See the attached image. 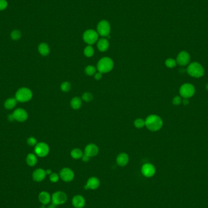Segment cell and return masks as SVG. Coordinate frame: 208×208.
<instances>
[{
	"instance_id": "obj_20",
	"label": "cell",
	"mask_w": 208,
	"mask_h": 208,
	"mask_svg": "<svg viewBox=\"0 0 208 208\" xmlns=\"http://www.w3.org/2000/svg\"><path fill=\"white\" fill-rule=\"evenodd\" d=\"M110 43L107 39L105 38H102L98 41L97 46L98 50L101 52H105L109 48Z\"/></svg>"
},
{
	"instance_id": "obj_1",
	"label": "cell",
	"mask_w": 208,
	"mask_h": 208,
	"mask_svg": "<svg viewBox=\"0 0 208 208\" xmlns=\"http://www.w3.org/2000/svg\"><path fill=\"white\" fill-rule=\"evenodd\" d=\"M163 124L161 118L155 114H151L145 120V126L150 131H156L161 129Z\"/></svg>"
},
{
	"instance_id": "obj_9",
	"label": "cell",
	"mask_w": 208,
	"mask_h": 208,
	"mask_svg": "<svg viewBox=\"0 0 208 208\" xmlns=\"http://www.w3.org/2000/svg\"><path fill=\"white\" fill-rule=\"evenodd\" d=\"M195 91V87L190 83L183 84L180 89V95L185 99L191 98L194 94Z\"/></svg>"
},
{
	"instance_id": "obj_22",
	"label": "cell",
	"mask_w": 208,
	"mask_h": 208,
	"mask_svg": "<svg viewBox=\"0 0 208 208\" xmlns=\"http://www.w3.org/2000/svg\"><path fill=\"white\" fill-rule=\"evenodd\" d=\"M26 161L29 166L34 167L37 164L38 159L36 155L34 154H29L26 156Z\"/></svg>"
},
{
	"instance_id": "obj_11",
	"label": "cell",
	"mask_w": 208,
	"mask_h": 208,
	"mask_svg": "<svg viewBox=\"0 0 208 208\" xmlns=\"http://www.w3.org/2000/svg\"><path fill=\"white\" fill-rule=\"evenodd\" d=\"M12 115L14 116V120L23 122H25L28 118V114L27 112L24 108H19L16 109L12 113Z\"/></svg>"
},
{
	"instance_id": "obj_21",
	"label": "cell",
	"mask_w": 208,
	"mask_h": 208,
	"mask_svg": "<svg viewBox=\"0 0 208 208\" xmlns=\"http://www.w3.org/2000/svg\"><path fill=\"white\" fill-rule=\"evenodd\" d=\"M38 50L39 53L43 56L48 55L50 52V49L48 44L46 43H42L38 45Z\"/></svg>"
},
{
	"instance_id": "obj_15",
	"label": "cell",
	"mask_w": 208,
	"mask_h": 208,
	"mask_svg": "<svg viewBox=\"0 0 208 208\" xmlns=\"http://www.w3.org/2000/svg\"><path fill=\"white\" fill-rule=\"evenodd\" d=\"M99 148L96 144H90L85 147L84 154L91 158L96 156L99 153Z\"/></svg>"
},
{
	"instance_id": "obj_18",
	"label": "cell",
	"mask_w": 208,
	"mask_h": 208,
	"mask_svg": "<svg viewBox=\"0 0 208 208\" xmlns=\"http://www.w3.org/2000/svg\"><path fill=\"white\" fill-rule=\"evenodd\" d=\"M38 200L42 205H48L51 202V196L46 191L41 192L38 195Z\"/></svg>"
},
{
	"instance_id": "obj_42",
	"label": "cell",
	"mask_w": 208,
	"mask_h": 208,
	"mask_svg": "<svg viewBox=\"0 0 208 208\" xmlns=\"http://www.w3.org/2000/svg\"><path fill=\"white\" fill-rule=\"evenodd\" d=\"M206 89L208 90V83L207 84V85H206Z\"/></svg>"
},
{
	"instance_id": "obj_8",
	"label": "cell",
	"mask_w": 208,
	"mask_h": 208,
	"mask_svg": "<svg viewBox=\"0 0 208 208\" xmlns=\"http://www.w3.org/2000/svg\"><path fill=\"white\" fill-rule=\"evenodd\" d=\"M111 27L109 22L106 20H101L97 26V32L102 37H108L110 33Z\"/></svg>"
},
{
	"instance_id": "obj_26",
	"label": "cell",
	"mask_w": 208,
	"mask_h": 208,
	"mask_svg": "<svg viewBox=\"0 0 208 208\" xmlns=\"http://www.w3.org/2000/svg\"><path fill=\"white\" fill-rule=\"evenodd\" d=\"M83 54L87 57H91L94 54V48H93V46L91 45H88L84 49Z\"/></svg>"
},
{
	"instance_id": "obj_10",
	"label": "cell",
	"mask_w": 208,
	"mask_h": 208,
	"mask_svg": "<svg viewBox=\"0 0 208 208\" xmlns=\"http://www.w3.org/2000/svg\"><path fill=\"white\" fill-rule=\"evenodd\" d=\"M60 178L65 182H70L74 178V173L70 168L65 167L62 169L60 172Z\"/></svg>"
},
{
	"instance_id": "obj_6",
	"label": "cell",
	"mask_w": 208,
	"mask_h": 208,
	"mask_svg": "<svg viewBox=\"0 0 208 208\" xmlns=\"http://www.w3.org/2000/svg\"><path fill=\"white\" fill-rule=\"evenodd\" d=\"M67 200V195L63 191H57L54 192L51 196L52 203L55 206L62 205L65 203Z\"/></svg>"
},
{
	"instance_id": "obj_32",
	"label": "cell",
	"mask_w": 208,
	"mask_h": 208,
	"mask_svg": "<svg viewBox=\"0 0 208 208\" xmlns=\"http://www.w3.org/2000/svg\"><path fill=\"white\" fill-rule=\"evenodd\" d=\"M82 99L86 102H91L93 99V94L91 93H85L83 94L82 95Z\"/></svg>"
},
{
	"instance_id": "obj_19",
	"label": "cell",
	"mask_w": 208,
	"mask_h": 208,
	"mask_svg": "<svg viewBox=\"0 0 208 208\" xmlns=\"http://www.w3.org/2000/svg\"><path fill=\"white\" fill-rule=\"evenodd\" d=\"M129 161V156L126 153H121L118 155L116 158L118 165L121 167L126 166Z\"/></svg>"
},
{
	"instance_id": "obj_4",
	"label": "cell",
	"mask_w": 208,
	"mask_h": 208,
	"mask_svg": "<svg viewBox=\"0 0 208 208\" xmlns=\"http://www.w3.org/2000/svg\"><path fill=\"white\" fill-rule=\"evenodd\" d=\"M187 72L190 76L199 78L203 76L205 71L203 66L200 63L197 62H193L188 66Z\"/></svg>"
},
{
	"instance_id": "obj_2",
	"label": "cell",
	"mask_w": 208,
	"mask_h": 208,
	"mask_svg": "<svg viewBox=\"0 0 208 208\" xmlns=\"http://www.w3.org/2000/svg\"><path fill=\"white\" fill-rule=\"evenodd\" d=\"M114 67V62L110 57H103L99 60L97 65L99 72L101 73H107L110 72Z\"/></svg>"
},
{
	"instance_id": "obj_33",
	"label": "cell",
	"mask_w": 208,
	"mask_h": 208,
	"mask_svg": "<svg viewBox=\"0 0 208 208\" xmlns=\"http://www.w3.org/2000/svg\"><path fill=\"white\" fill-rule=\"evenodd\" d=\"M27 143L30 146H35L38 142L34 137H29L27 139Z\"/></svg>"
},
{
	"instance_id": "obj_7",
	"label": "cell",
	"mask_w": 208,
	"mask_h": 208,
	"mask_svg": "<svg viewBox=\"0 0 208 208\" xmlns=\"http://www.w3.org/2000/svg\"><path fill=\"white\" fill-rule=\"evenodd\" d=\"M34 151L37 156L43 158L48 155L50 152V147L46 142H38L35 146Z\"/></svg>"
},
{
	"instance_id": "obj_30",
	"label": "cell",
	"mask_w": 208,
	"mask_h": 208,
	"mask_svg": "<svg viewBox=\"0 0 208 208\" xmlns=\"http://www.w3.org/2000/svg\"><path fill=\"white\" fill-rule=\"evenodd\" d=\"M60 88L62 91L68 92L70 91L71 88V83H69L68 82H64L62 83Z\"/></svg>"
},
{
	"instance_id": "obj_12",
	"label": "cell",
	"mask_w": 208,
	"mask_h": 208,
	"mask_svg": "<svg viewBox=\"0 0 208 208\" xmlns=\"http://www.w3.org/2000/svg\"><path fill=\"white\" fill-rule=\"evenodd\" d=\"M155 172L156 169L155 166L150 163H146L141 167L142 174L147 178L153 177L155 174Z\"/></svg>"
},
{
	"instance_id": "obj_41",
	"label": "cell",
	"mask_w": 208,
	"mask_h": 208,
	"mask_svg": "<svg viewBox=\"0 0 208 208\" xmlns=\"http://www.w3.org/2000/svg\"><path fill=\"white\" fill-rule=\"evenodd\" d=\"M183 103H184V104H185V105H187V104H188V103H189V101L187 99H184V101H183Z\"/></svg>"
},
{
	"instance_id": "obj_39",
	"label": "cell",
	"mask_w": 208,
	"mask_h": 208,
	"mask_svg": "<svg viewBox=\"0 0 208 208\" xmlns=\"http://www.w3.org/2000/svg\"><path fill=\"white\" fill-rule=\"evenodd\" d=\"M46 175H50L52 173V170L51 169H47L46 170Z\"/></svg>"
},
{
	"instance_id": "obj_14",
	"label": "cell",
	"mask_w": 208,
	"mask_h": 208,
	"mask_svg": "<svg viewBox=\"0 0 208 208\" xmlns=\"http://www.w3.org/2000/svg\"><path fill=\"white\" fill-rule=\"evenodd\" d=\"M101 182L99 180L94 177L90 178L88 180L86 184L84 186V189L86 190L90 189V190H95L97 189L99 186H100Z\"/></svg>"
},
{
	"instance_id": "obj_36",
	"label": "cell",
	"mask_w": 208,
	"mask_h": 208,
	"mask_svg": "<svg viewBox=\"0 0 208 208\" xmlns=\"http://www.w3.org/2000/svg\"><path fill=\"white\" fill-rule=\"evenodd\" d=\"M172 102L174 105H178L182 103V99L179 96H176L173 99Z\"/></svg>"
},
{
	"instance_id": "obj_28",
	"label": "cell",
	"mask_w": 208,
	"mask_h": 208,
	"mask_svg": "<svg viewBox=\"0 0 208 208\" xmlns=\"http://www.w3.org/2000/svg\"><path fill=\"white\" fill-rule=\"evenodd\" d=\"M10 37L13 40H18L22 37L21 32L18 30H14L11 32Z\"/></svg>"
},
{
	"instance_id": "obj_23",
	"label": "cell",
	"mask_w": 208,
	"mask_h": 208,
	"mask_svg": "<svg viewBox=\"0 0 208 208\" xmlns=\"http://www.w3.org/2000/svg\"><path fill=\"white\" fill-rule=\"evenodd\" d=\"M17 101L15 98H10L6 100L4 102V106L7 110H12L15 107L17 104Z\"/></svg>"
},
{
	"instance_id": "obj_29",
	"label": "cell",
	"mask_w": 208,
	"mask_h": 208,
	"mask_svg": "<svg viewBox=\"0 0 208 208\" xmlns=\"http://www.w3.org/2000/svg\"><path fill=\"white\" fill-rule=\"evenodd\" d=\"M134 125L137 129H141L145 126V121L141 118L136 119L134 122Z\"/></svg>"
},
{
	"instance_id": "obj_37",
	"label": "cell",
	"mask_w": 208,
	"mask_h": 208,
	"mask_svg": "<svg viewBox=\"0 0 208 208\" xmlns=\"http://www.w3.org/2000/svg\"><path fill=\"white\" fill-rule=\"evenodd\" d=\"M102 78V73L99 72V73H97L94 74V78L96 80H101V78Z\"/></svg>"
},
{
	"instance_id": "obj_40",
	"label": "cell",
	"mask_w": 208,
	"mask_h": 208,
	"mask_svg": "<svg viewBox=\"0 0 208 208\" xmlns=\"http://www.w3.org/2000/svg\"><path fill=\"white\" fill-rule=\"evenodd\" d=\"M56 206H55V205H54L53 203H52L51 205H49V206H48V207L47 208H56Z\"/></svg>"
},
{
	"instance_id": "obj_3",
	"label": "cell",
	"mask_w": 208,
	"mask_h": 208,
	"mask_svg": "<svg viewBox=\"0 0 208 208\" xmlns=\"http://www.w3.org/2000/svg\"><path fill=\"white\" fill-rule=\"evenodd\" d=\"M33 96L32 91L28 88L22 87L19 88L15 93V99L20 102H27L31 100Z\"/></svg>"
},
{
	"instance_id": "obj_16",
	"label": "cell",
	"mask_w": 208,
	"mask_h": 208,
	"mask_svg": "<svg viewBox=\"0 0 208 208\" xmlns=\"http://www.w3.org/2000/svg\"><path fill=\"white\" fill-rule=\"evenodd\" d=\"M190 62V55L186 51H182L179 53L177 58V63L182 66L187 65Z\"/></svg>"
},
{
	"instance_id": "obj_24",
	"label": "cell",
	"mask_w": 208,
	"mask_h": 208,
	"mask_svg": "<svg viewBox=\"0 0 208 208\" xmlns=\"http://www.w3.org/2000/svg\"><path fill=\"white\" fill-rule=\"evenodd\" d=\"M70 105L74 110H78L82 106V100L78 97H74L71 99Z\"/></svg>"
},
{
	"instance_id": "obj_35",
	"label": "cell",
	"mask_w": 208,
	"mask_h": 208,
	"mask_svg": "<svg viewBox=\"0 0 208 208\" xmlns=\"http://www.w3.org/2000/svg\"><path fill=\"white\" fill-rule=\"evenodd\" d=\"M7 7V2L6 0H0V11L4 10Z\"/></svg>"
},
{
	"instance_id": "obj_34",
	"label": "cell",
	"mask_w": 208,
	"mask_h": 208,
	"mask_svg": "<svg viewBox=\"0 0 208 208\" xmlns=\"http://www.w3.org/2000/svg\"><path fill=\"white\" fill-rule=\"evenodd\" d=\"M60 178V175H58L57 173H54L52 172V174L50 175V180L52 182H57Z\"/></svg>"
},
{
	"instance_id": "obj_31",
	"label": "cell",
	"mask_w": 208,
	"mask_h": 208,
	"mask_svg": "<svg viewBox=\"0 0 208 208\" xmlns=\"http://www.w3.org/2000/svg\"><path fill=\"white\" fill-rule=\"evenodd\" d=\"M165 64H166L167 67L170 68H174L176 66L177 62L173 58H168L166 60Z\"/></svg>"
},
{
	"instance_id": "obj_38",
	"label": "cell",
	"mask_w": 208,
	"mask_h": 208,
	"mask_svg": "<svg viewBox=\"0 0 208 208\" xmlns=\"http://www.w3.org/2000/svg\"><path fill=\"white\" fill-rule=\"evenodd\" d=\"M90 157L85 155V154L83 155V156L82 157V159L83 162H88L90 160Z\"/></svg>"
},
{
	"instance_id": "obj_13",
	"label": "cell",
	"mask_w": 208,
	"mask_h": 208,
	"mask_svg": "<svg viewBox=\"0 0 208 208\" xmlns=\"http://www.w3.org/2000/svg\"><path fill=\"white\" fill-rule=\"evenodd\" d=\"M46 170L43 169L39 168L35 169L32 173V178L36 182H41L43 181L46 176Z\"/></svg>"
},
{
	"instance_id": "obj_17",
	"label": "cell",
	"mask_w": 208,
	"mask_h": 208,
	"mask_svg": "<svg viewBox=\"0 0 208 208\" xmlns=\"http://www.w3.org/2000/svg\"><path fill=\"white\" fill-rule=\"evenodd\" d=\"M86 203L85 198L80 195H76L72 199V204L75 208H83Z\"/></svg>"
},
{
	"instance_id": "obj_5",
	"label": "cell",
	"mask_w": 208,
	"mask_h": 208,
	"mask_svg": "<svg viewBox=\"0 0 208 208\" xmlns=\"http://www.w3.org/2000/svg\"><path fill=\"white\" fill-rule=\"evenodd\" d=\"M99 34L93 29H88L83 34V40L88 45L94 44L98 40Z\"/></svg>"
},
{
	"instance_id": "obj_25",
	"label": "cell",
	"mask_w": 208,
	"mask_h": 208,
	"mask_svg": "<svg viewBox=\"0 0 208 208\" xmlns=\"http://www.w3.org/2000/svg\"><path fill=\"white\" fill-rule=\"evenodd\" d=\"M83 155V154L82 151L78 148L74 149L71 152V156L73 158H74L75 159H78L80 158H82Z\"/></svg>"
},
{
	"instance_id": "obj_27",
	"label": "cell",
	"mask_w": 208,
	"mask_h": 208,
	"mask_svg": "<svg viewBox=\"0 0 208 208\" xmlns=\"http://www.w3.org/2000/svg\"><path fill=\"white\" fill-rule=\"evenodd\" d=\"M96 68L93 65H88L85 69V73L90 76H92L96 74Z\"/></svg>"
}]
</instances>
